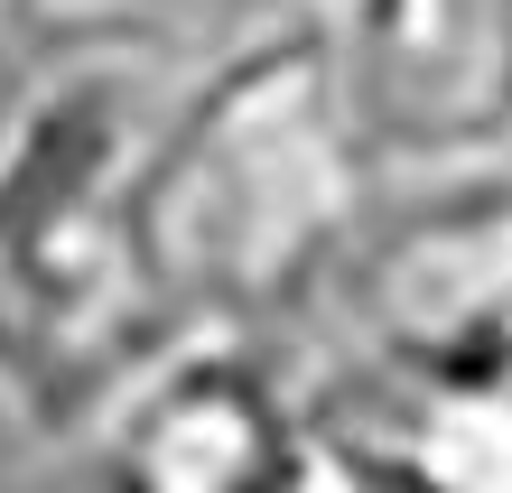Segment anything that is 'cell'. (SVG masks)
Instances as JSON below:
<instances>
[{"label": "cell", "instance_id": "cell-1", "mask_svg": "<svg viewBox=\"0 0 512 493\" xmlns=\"http://www.w3.org/2000/svg\"><path fill=\"white\" fill-rule=\"evenodd\" d=\"M122 168V252L168 326H280L308 317L373 168L354 149L317 10H280L243 47L168 75Z\"/></svg>", "mask_w": 512, "mask_h": 493}, {"label": "cell", "instance_id": "cell-2", "mask_svg": "<svg viewBox=\"0 0 512 493\" xmlns=\"http://www.w3.org/2000/svg\"><path fill=\"white\" fill-rule=\"evenodd\" d=\"M336 354L401 382H512V168L410 177L317 289Z\"/></svg>", "mask_w": 512, "mask_h": 493}, {"label": "cell", "instance_id": "cell-3", "mask_svg": "<svg viewBox=\"0 0 512 493\" xmlns=\"http://www.w3.org/2000/svg\"><path fill=\"white\" fill-rule=\"evenodd\" d=\"M94 475L131 493H289L317 484L298 382L261 326H159L75 419Z\"/></svg>", "mask_w": 512, "mask_h": 493}, {"label": "cell", "instance_id": "cell-4", "mask_svg": "<svg viewBox=\"0 0 512 493\" xmlns=\"http://www.w3.org/2000/svg\"><path fill=\"white\" fill-rule=\"evenodd\" d=\"M317 19L373 187L512 168V0H326Z\"/></svg>", "mask_w": 512, "mask_h": 493}, {"label": "cell", "instance_id": "cell-5", "mask_svg": "<svg viewBox=\"0 0 512 493\" xmlns=\"http://www.w3.org/2000/svg\"><path fill=\"white\" fill-rule=\"evenodd\" d=\"M298 0H0L38 66H122V75H187L243 47Z\"/></svg>", "mask_w": 512, "mask_h": 493}, {"label": "cell", "instance_id": "cell-6", "mask_svg": "<svg viewBox=\"0 0 512 493\" xmlns=\"http://www.w3.org/2000/svg\"><path fill=\"white\" fill-rule=\"evenodd\" d=\"M0 382H10L28 410H38V428H47V438H66V428H56L47 363H38V326H28V289H19V270H10V242H0Z\"/></svg>", "mask_w": 512, "mask_h": 493}, {"label": "cell", "instance_id": "cell-7", "mask_svg": "<svg viewBox=\"0 0 512 493\" xmlns=\"http://www.w3.org/2000/svg\"><path fill=\"white\" fill-rule=\"evenodd\" d=\"M298 10H326V0H298Z\"/></svg>", "mask_w": 512, "mask_h": 493}]
</instances>
